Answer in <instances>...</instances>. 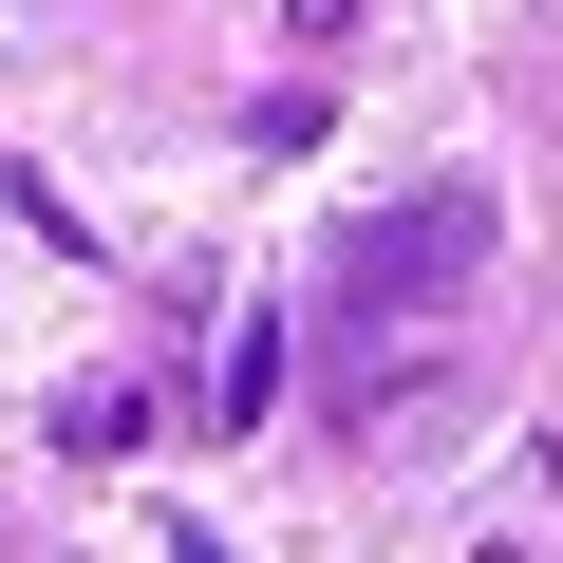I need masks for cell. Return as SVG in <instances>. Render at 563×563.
I'll use <instances>...</instances> for the list:
<instances>
[{
  "instance_id": "obj_1",
  "label": "cell",
  "mask_w": 563,
  "mask_h": 563,
  "mask_svg": "<svg viewBox=\"0 0 563 563\" xmlns=\"http://www.w3.org/2000/svg\"><path fill=\"white\" fill-rule=\"evenodd\" d=\"M488 188L470 169H432V188H395L376 225H339V339H413V320H470V282H488Z\"/></svg>"
},
{
  "instance_id": "obj_2",
  "label": "cell",
  "mask_w": 563,
  "mask_h": 563,
  "mask_svg": "<svg viewBox=\"0 0 563 563\" xmlns=\"http://www.w3.org/2000/svg\"><path fill=\"white\" fill-rule=\"evenodd\" d=\"M282 357H301V320L244 301V320H225V376H207V432H263V413H282Z\"/></svg>"
},
{
  "instance_id": "obj_3",
  "label": "cell",
  "mask_w": 563,
  "mask_h": 563,
  "mask_svg": "<svg viewBox=\"0 0 563 563\" xmlns=\"http://www.w3.org/2000/svg\"><path fill=\"white\" fill-rule=\"evenodd\" d=\"M38 432H57V470H113V451H151V432H169V413H151V395H132V376H95V395H57V413H38Z\"/></svg>"
},
{
  "instance_id": "obj_4",
  "label": "cell",
  "mask_w": 563,
  "mask_h": 563,
  "mask_svg": "<svg viewBox=\"0 0 563 563\" xmlns=\"http://www.w3.org/2000/svg\"><path fill=\"white\" fill-rule=\"evenodd\" d=\"M320 132H339L320 76H263V95H244V151H263V169H282V151H320Z\"/></svg>"
},
{
  "instance_id": "obj_5",
  "label": "cell",
  "mask_w": 563,
  "mask_h": 563,
  "mask_svg": "<svg viewBox=\"0 0 563 563\" xmlns=\"http://www.w3.org/2000/svg\"><path fill=\"white\" fill-rule=\"evenodd\" d=\"M357 20H376V0H282V38H301V57H357Z\"/></svg>"
}]
</instances>
